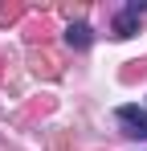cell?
Returning <instances> with one entry per match:
<instances>
[{"mask_svg":"<svg viewBox=\"0 0 147 151\" xmlns=\"http://www.w3.org/2000/svg\"><path fill=\"white\" fill-rule=\"evenodd\" d=\"M33 70H37V74H45V78H57V74H61L57 57H53V53H37V49H33Z\"/></svg>","mask_w":147,"mask_h":151,"instance_id":"cell-4","label":"cell"},{"mask_svg":"<svg viewBox=\"0 0 147 151\" xmlns=\"http://www.w3.org/2000/svg\"><path fill=\"white\" fill-rule=\"evenodd\" d=\"M143 21H147V0H127L119 8V17H115V37H119V41L135 37Z\"/></svg>","mask_w":147,"mask_h":151,"instance_id":"cell-1","label":"cell"},{"mask_svg":"<svg viewBox=\"0 0 147 151\" xmlns=\"http://www.w3.org/2000/svg\"><path fill=\"white\" fill-rule=\"evenodd\" d=\"M90 41H94V33H90V25H86V21H70V25H66V45H70V49H90Z\"/></svg>","mask_w":147,"mask_h":151,"instance_id":"cell-3","label":"cell"},{"mask_svg":"<svg viewBox=\"0 0 147 151\" xmlns=\"http://www.w3.org/2000/svg\"><path fill=\"white\" fill-rule=\"evenodd\" d=\"M115 119L122 123V131L131 139H147V106H119Z\"/></svg>","mask_w":147,"mask_h":151,"instance_id":"cell-2","label":"cell"},{"mask_svg":"<svg viewBox=\"0 0 147 151\" xmlns=\"http://www.w3.org/2000/svg\"><path fill=\"white\" fill-rule=\"evenodd\" d=\"M24 12H29L24 4H8V8H0V25H17Z\"/></svg>","mask_w":147,"mask_h":151,"instance_id":"cell-5","label":"cell"},{"mask_svg":"<svg viewBox=\"0 0 147 151\" xmlns=\"http://www.w3.org/2000/svg\"><path fill=\"white\" fill-rule=\"evenodd\" d=\"M139 74H147V57H143V61H131V65H127V70H122V82H135V78H139Z\"/></svg>","mask_w":147,"mask_h":151,"instance_id":"cell-6","label":"cell"}]
</instances>
